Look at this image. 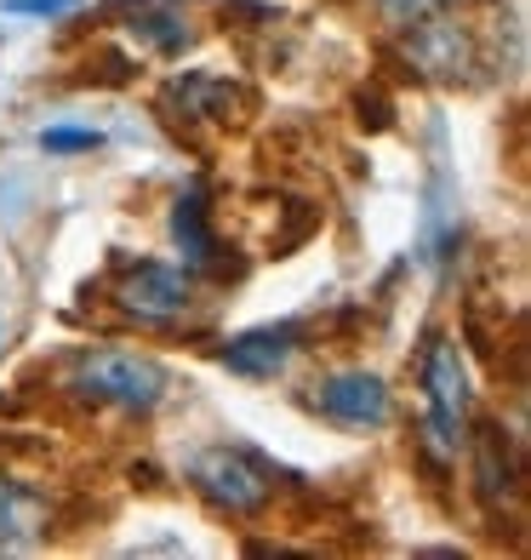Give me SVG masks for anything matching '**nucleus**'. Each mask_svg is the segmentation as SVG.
I'll use <instances>...</instances> for the list:
<instances>
[{"label": "nucleus", "instance_id": "1", "mask_svg": "<svg viewBox=\"0 0 531 560\" xmlns=\"http://www.w3.org/2000/svg\"><path fill=\"white\" fill-rule=\"evenodd\" d=\"M63 389L81 406H109V412H126V418H149L166 400L172 377H166L161 361H149V354L86 349V354H74V361H69Z\"/></svg>", "mask_w": 531, "mask_h": 560}, {"label": "nucleus", "instance_id": "3", "mask_svg": "<svg viewBox=\"0 0 531 560\" xmlns=\"http://www.w3.org/2000/svg\"><path fill=\"white\" fill-rule=\"evenodd\" d=\"M423 400H428V418H423V446L435 457H458V446L469 441L463 423H469V372H463V354L458 343L435 338L423 354Z\"/></svg>", "mask_w": 531, "mask_h": 560}, {"label": "nucleus", "instance_id": "5", "mask_svg": "<svg viewBox=\"0 0 531 560\" xmlns=\"http://www.w3.org/2000/svg\"><path fill=\"white\" fill-rule=\"evenodd\" d=\"M309 406L338 429H384L389 423V384L366 366H338L309 384Z\"/></svg>", "mask_w": 531, "mask_h": 560}, {"label": "nucleus", "instance_id": "15", "mask_svg": "<svg viewBox=\"0 0 531 560\" xmlns=\"http://www.w3.org/2000/svg\"><path fill=\"white\" fill-rule=\"evenodd\" d=\"M389 7H394V12H428L435 0H389Z\"/></svg>", "mask_w": 531, "mask_h": 560}, {"label": "nucleus", "instance_id": "4", "mask_svg": "<svg viewBox=\"0 0 531 560\" xmlns=\"http://www.w3.org/2000/svg\"><path fill=\"white\" fill-rule=\"evenodd\" d=\"M109 303L138 326H172V320H184L194 310V280H189V269L138 258V264H120L115 287H109Z\"/></svg>", "mask_w": 531, "mask_h": 560}, {"label": "nucleus", "instance_id": "11", "mask_svg": "<svg viewBox=\"0 0 531 560\" xmlns=\"http://www.w3.org/2000/svg\"><path fill=\"white\" fill-rule=\"evenodd\" d=\"M172 229H177V246H184L189 264H212L217 258V241H212V229H206V195H200V189H189L184 200H177Z\"/></svg>", "mask_w": 531, "mask_h": 560}, {"label": "nucleus", "instance_id": "10", "mask_svg": "<svg viewBox=\"0 0 531 560\" xmlns=\"http://www.w3.org/2000/svg\"><path fill=\"white\" fill-rule=\"evenodd\" d=\"M161 109L172 120H235L240 86L223 81V74H177L161 97Z\"/></svg>", "mask_w": 531, "mask_h": 560}, {"label": "nucleus", "instance_id": "6", "mask_svg": "<svg viewBox=\"0 0 531 560\" xmlns=\"http://www.w3.org/2000/svg\"><path fill=\"white\" fill-rule=\"evenodd\" d=\"M474 498L486 509H503V503H520V441H503L497 423H480L474 429Z\"/></svg>", "mask_w": 531, "mask_h": 560}, {"label": "nucleus", "instance_id": "9", "mask_svg": "<svg viewBox=\"0 0 531 560\" xmlns=\"http://www.w3.org/2000/svg\"><path fill=\"white\" fill-rule=\"evenodd\" d=\"M52 526V498L35 480H17L0 469V549H30Z\"/></svg>", "mask_w": 531, "mask_h": 560}, {"label": "nucleus", "instance_id": "2", "mask_svg": "<svg viewBox=\"0 0 531 560\" xmlns=\"http://www.w3.org/2000/svg\"><path fill=\"white\" fill-rule=\"evenodd\" d=\"M189 487L200 492V503H206L212 515H229V521H251L274 503L269 469L240 446H200L189 457Z\"/></svg>", "mask_w": 531, "mask_h": 560}, {"label": "nucleus", "instance_id": "14", "mask_svg": "<svg viewBox=\"0 0 531 560\" xmlns=\"http://www.w3.org/2000/svg\"><path fill=\"white\" fill-rule=\"evenodd\" d=\"M74 7H81V0H12V12H35V18H63Z\"/></svg>", "mask_w": 531, "mask_h": 560}, {"label": "nucleus", "instance_id": "8", "mask_svg": "<svg viewBox=\"0 0 531 560\" xmlns=\"http://www.w3.org/2000/svg\"><path fill=\"white\" fill-rule=\"evenodd\" d=\"M297 349H303V320H281V326H258V332H240L235 343H223V366L240 377H274Z\"/></svg>", "mask_w": 531, "mask_h": 560}, {"label": "nucleus", "instance_id": "12", "mask_svg": "<svg viewBox=\"0 0 531 560\" xmlns=\"http://www.w3.org/2000/svg\"><path fill=\"white\" fill-rule=\"evenodd\" d=\"M132 35H138V40H149L155 52H184V46L194 40L189 18L177 12V7H138V18H132Z\"/></svg>", "mask_w": 531, "mask_h": 560}, {"label": "nucleus", "instance_id": "7", "mask_svg": "<svg viewBox=\"0 0 531 560\" xmlns=\"http://www.w3.org/2000/svg\"><path fill=\"white\" fill-rule=\"evenodd\" d=\"M406 52L423 74H440V81H458L463 69H474V40H469V23L458 18H423Z\"/></svg>", "mask_w": 531, "mask_h": 560}, {"label": "nucleus", "instance_id": "13", "mask_svg": "<svg viewBox=\"0 0 531 560\" xmlns=\"http://www.w3.org/2000/svg\"><path fill=\"white\" fill-rule=\"evenodd\" d=\"M40 149H52V155H63V149H97V132H74V126H46V132H40Z\"/></svg>", "mask_w": 531, "mask_h": 560}]
</instances>
